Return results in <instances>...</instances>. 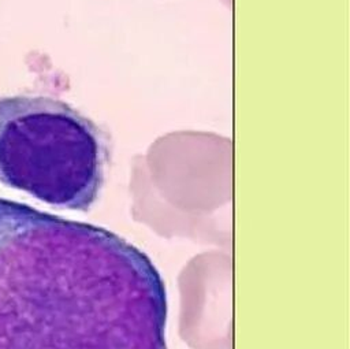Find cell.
I'll use <instances>...</instances> for the list:
<instances>
[{
  "instance_id": "1",
  "label": "cell",
  "mask_w": 350,
  "mask_h": 349,
  "mask_svg": "<svg viewBox=\"0 0 350 349\" xmlns=\"http://www.w3.org/2000/svg\"><path fill=\"white\" fill-rule=\"evenodd\" d=\"M167 316L139 248L0 197V349H168Z\"/></svg>"
},
{
  "instance_id": "2",
  "label": "cell",
  "mask_w": 350,
  "mask_h": 349,
  "mask_svg": "<svg viewBox=\"0 0 350 349\" xmlns=\"http://www.w3.org/2000/svg\"><path fill=\"white\" fill-rule=\"evenodd\" d=\"M108 157L100 127L68 103L0 96V183L59 208L88 211Z\"/></svg>"
}]
</instances>
